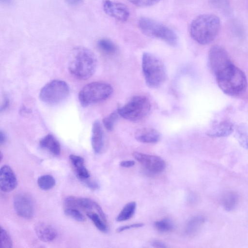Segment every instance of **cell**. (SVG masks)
I'll use <instances>...</instances> for the list:
<instances>
[{
  "instance_id": "ba28073f",
  "label": "cell",
  "mask_w": 248,
  "mask_h": 248,
  "mask_svg": "<svg viewBox=\"0 0 248 248\" xmlns=\"http://www.w3.org/2000/svg\"><path fill=\"white\" fill-rule=\"evenodd\" d=\"M69 93V88L67 83L56 79L47 83L42 88L39 97L43 102L56 104L65 99Z\"/></svg>"
},
{
  "instance_id": "277c9868",
  "label": "cell",
  "mask_w": 248,
  "mask_h": 248,
  "mask_svg": "<svg viewBox=\"0 0 248 248\" xmlns=\"http://www.w3.org/2000/svg\"><path fill=\"white\" fill-rule=\"evenodd\" d=\"M142 69L145 82L151 88L155 89L161 86L167 79V71L164 63L151 53H143Z\"/></svg>"
},
{
  "instance_id": "e575fe53",
  "label": "cell",
  "mask_w": 248,
  "mask_h": 248,
  "mask_svg": "<svg viewBox=\"0 0 248 248\" xmlns=\"http://www.w3.org/2000/svg\"><path fill=\"white\" fill-rule=\"evenodd\" d=\"M151 244L154 248H165L167 247L164 242L158 240H153Z\"/></svg>"
},
{
  "instance_id": "2e32d148",
  "label": "cell",
  "mask_w": 248,
  "mask_h": 248,
  "mask_svg": "<svg viewBox=\"0 0 248 248\" xmlns=\"http://www.w3.org/2000/svg\"><path fill=\"white\" fill-rule=\"evenodd\" d=\"M37 237L42 241L48 242L53 241L57 235L56 230L51 225L45 222H38L34 227Z\"/></svg>"
},
{
  "instance_id": "7a4b0ae2",
  "label": "cell",
  "mask_w": 248,
  "mask_h": 248,
  "mask_svg": "<svg viewBox=\"0 0 248 248\" xmlns=\"http://www.w3.org/2000/svg\"><path fill=\"white\" fill-rule=\"evenodd\" d=\"M97 66L94 54L84 47L75 48L68 62V70L76 78L86 80L94 74Z\"/></svg>"
},
{
  "instance_id": "ab89813d",
  "label": "cell",
  "mask_w": 248,
  "mask_h": 248,
  "mask_svg": "<svg viewBox=\"0 0 248 248\" xmlns=\"http://www.w3.org/2000/svg\"><path fill=\"white\" fill-rule=\"evenodd\" d=\"M1 2L6 5H10L13 3V0H0Z\"/></svg>"
},
{
  "instance_id": "83f0119b",
  "label": "cell",
  "mask_w": 248,
  "mask_h": 248,
  "mask_svg": "<svg viewBox=\"0 0 248 248\" xmlns=\"http://www.w3.org/2000/svg\"><path fill=\"white\" fill-rule=\"evenodd\" d=\"M119 116L120 115L117 109L103 119V123L106 129L111 131L113 129Z\"/></svg>"
},
{
  "instance_id": "6da1fadb",
  "label": "cell",
  "mask_w": 248,
  "mask_h": 248,
  "mask_svg": "<svg viewBox=\"0 0 248 248\" xmlns=\"http://www.w3.org/2000/svg\"><path fill=\"white\" fill-rule=\"evenodd\" d=\"M220 29V21L218 16L213 14H203L192 21L189 31L196 42L204 45L214 41Z\"/></svg>"
},
{
  "instance_id": "7c38bea8",
  "label": "cell",
  "mask_w": 248,
  "mask_h": 248,
  "mask_svg": "<svg viewBox=\"0 0 248 248\" xmlns=\"http://www.w3.org/2000/svg\"><path fill=\"white\" fill-rule=\"evenodd\" d=\"M103 9L107 15L121 22L127 20L130 16L128 7L123 3L104 0Z\"/></svg>"
},
{
  "instance_id": "5bb4252c",
  "label": "cell",
  "mask_w": 248,
  "mask_h": 248,
  "mask_svg": "<svg viewBox=\"0 0 248 248\" xmlns=\"http://www.w3.org/2000/svg\"><path fill=\"white\" fill-rule=\"evenodd\" d=\"M233 124L228 120H222L215 124L207 132L211 137H225L231 134L234 130Z\"/></svg>"
},
{
  "instance_id": "d6a6232c",
  "label": "cell",
  "mask_w": 248,
  "mask_h": 248,
  "mask_svg": "<svg viewBox=\"0 0 248 248\" xmlns=\"http://www.w3.org/2000/svg\"><path fill=\"white\" fill-rule=\"evenodd\" d=\"M144 225L143 223H137L134 224H132L128 225L123 226L120 227L117 229V232H122L124 231L125 230H127L133 228H137L142 227Z\"/></svg>"
},
{
  "instance_id": "f1b7e54d",
  "label": "cell",
  "mask_w": 248,
  "mask_h": 248,
  "mask_svg": "<svg viewBox=\"0 0 248 248\" xmlns=\"http://www.w3.org/2000/svg\"><path fill=\"white\" fill-rule=\"evenodd\" d=\"M13 246V241L7 232L2 227H0V247L10 248Z\"/></svg>"
},
{
  "instance_id": "3957f363",
  "label": "cell",
  "mask_w": 248,
  "mask_h": 248,
  "mask_svg": "<svg viewBox=\"0 0 248 248\" xmlns=\"http://www.w3.org/2000/svg\"><path fill=\"white\" fill-rule=\"evenodd\" d=\"M215 77L220 89L230 96L241 94L247 87L245 73L233 63L219 72Z\"/></svg>"
},
{
  "instance_id": "4316f807",
  "label": "cell",
  "mask_w": 248,
  "mask_h": 248,
  "mask_svg": "<svg viewBox=\"0 0 248 248\" xmlns=\"http://www.w3.org/2000/svg\"><path fill=\"white\" fill-rule=\"evenodd\" d=\"M155 229L161 232H168L171 231L174 228L172 221L169 218H164L156 221L154 223Z\"/></svg>"
},
{
  "instance_id": "1f68e13d",
  "label": "cell",
  "mask_w": 248,
  "mask_h": 248,
  "mask_svg": "<svg viewBox=\"0 0 248 248\" xmlns=\"http://www.w3.org/2000/svg\"><path fill=\"white\" fill-rule=\"evenodd\" d=\"M211 4L214 7L224 10L228 8L229 0H210Z\"/></svg>"
},
{
  "instance_id": "d4e9b609",
  "label": "cell",
  "mask_w": 248,
  "mask_h": 248,
  "mask_svg": "<svg viewBox=\"0 0 248 248\" xmlns=\"http://www.w3.org/2000/svg\"><path fill=\"white\" fill-rule=\"evenodd\" d=\"M37 185L42 189L47 190L53 188L55 184V178L50 175H43L40 176L37 179Z\"/></svg>"
},
{
  "instance_id": "8992f818",
  "label": "cell",
  "mask_w": 248,
  "mask_h": 248,
  "mask_svg": "<svg viewBox=\"0 0 248 248\" xmlns=\"http://www.w3.org/2000/svg\"><path fill=\"white\" fill-rule=\"evenodd\" d=\"M113 88L109 84L96 81L84 86L78 93V100L83 107L103 101L112 94Z\"/></svg>"
},
{
  "instance_id": "9c48e42d",
  "label": "cell",
  "mask_w": 248,
  "mask_h": 248,
  "mask_svg": "<svg viewBox=\"0 0 248 248\" xmlns=\"http://www.w3.org/2000/svg\"><path fill=\"white\" fill-rule=\"evenodd\" d=\"M208 62L209 68L215 76L233 63L227 51L223 47L217 45L210 48Z\"/></svg>"
},
{
  "instance_id": "30bf717a",
  "label": "cell",
  "mask_w": 248,
  "mask_h": 248,
  "mask_svg": "<svg viewBox=\"0 0 248 248\" xmlns=\"http://www.w3.org/2000/svg\"><path fill=\"white\" fill-rule=\"evenodd\" d=\"M133 157L148 171L153 173L160 172L165 168L164 160L157 155H149L135 152Z\"/></svg>"
},
{
  "instance_id": "9a60e30c",
  "label": "cell",
  "mask_w": 248,
  "mask_h": 248,
  "mask_svg": "<svg viewBox=\"0 0 248 248\" xmlns=\"http://www.w3.org/2000/svg\"><path fill=\"white\" fill-rule=\"evenodd\" d=\"M91 143L96 154H100L102 151L104 146V136L102 125L99 121H95L93 124Z\"/></svg>"
},
{
  "instance_id": "e0dca14e",
  "label": "cell",
  "mask_w": 248,
  "mask_h": 248,
  "mask_svg": "<svg viewBox=\"0 0 248 248\" xmlns=\"http://www.w3.org/2000/svg\"><path fill=\"white\" fill-rule=\"evenodd\" d=\"M135 139L139 141L153 143L157 142L160 138V133L150 127H143L137 129L135 133Z\"/></svg>"
},
{
  "instance_id": "7402d4cb",
  "label": "cell",
  "mask_w": 248,
  "mask_h": 248,
  "mask_svg": "<svg viewBox=\"0 0 248 248\" xmlns=\"http://www.w3.org/2000/svg\"><path fill=\"white\" fill-rule=\"evenodd\" d=\"M236 136L241 146L248 149V121L240 124L237 127Z\"/></svg>"
},
{
  "instance_id": "f35d334b",
  "label": "cell",
  "mask_w": 248,
  "mask_h": 248,
  "mask_svg": "<svg viewBox=\"0 0 248 248\" xmlns=\"http://www.w3.org/2000/svg\"><path fill=\"white\" fill-rule=\"evenodd\" d=\"M6 140V136L2 131L0 132V143L2 145L5 143Z\"/></svg>"
},
{
  "instance_id": "74e56055",
  "label": "cell",
  "mask_w": 248,
  "mask_h": 248,
  "mask_svg": "<svg viewBox=\"0 0 248 248\" xmlns=\"http://www.w3.org/2000/svg\"><path fill=\"white\" fill-rule=\"evenodd\" d=\"M68 4L75 6L80 4L82 0H64Z\"/></svg>"
},
{
  "instance_id": "f546056e",
  "label": "cell",
  "mask_w": 248,
  "mask_h": 248,
  "mask_svg": "<svg viewBox=\"0 0 248 248\" xmlns=\"http://www.w3.org/2000/svg\"><path fill=\"white\" fill-rule=\"evenodd\" d=\"M64 213L67 216L78 221L82 222L85 220L84 216L78 209L65 208Z\"/></svg>"
},
{
  "instance_id": "cb8c5ba5",
  "label": "cell",
  "mask_w": 248,
  "mask_h": 248,
  "mask_svg": "<svg viewBox=\"0 0 248 248\" xmlns=\"http://www.w3.org/2000/svg\"><path fill=\"white\" fill-rule=\"evenodd\" d=\"M97 46L100 50L107 54H113L117 50L116 45L112 41L107 38L99 40Z\"/></svg>"
},
{
  "instance_id": "484cf974",
  "label": "cell",
  "mask_w": 248,
  "mask_h": 248,
  "mask_svg": "<svg viewBox=\"0 0 248 248\" xmlns=\"http://www.w3.org/2000/svg\"><path fill=\"white\" fill-rule=\"evenodd\" d=\"M87 217L91 219L95 227L101 232H106L108 231L106 222L100 216L96 213L89 212L87 213Z\"/></svg>"
},
{
  "instance_id": "4fadbf2b",
  "label": "cell",
  "mask_w": 248,
  "mask_h": 248,
  "mask_svg": "<svg viewBox=\"0 0 248 248\" xmlns=\"http://www.w3.org/2000/svg\"><path fill=\"white\" fill-rule=\"evenodd\" d=\"M0 189L4 192L13 191L17 186L16 177L12 169L8 165H3L0 168Z\"/></svg>"
},
{
  "instance_id": "ac0fdd59",
  "label": "cell",
  "mask_w": 248,
  "mask_h": 248,
  "mask_svg": "<svg viewBox=\"0 0 248 248\" xmlns=\"http://www.w3.org/2000/svg\"><path fill=\"white\" fill-rule=\"evenodd\" d=\"M39 146L54 155L58 156L61 154V145L52 135L48 134L43 137L39 142Z\"/></svg>"
},
{
  "instance_id": "44dd1931",
  "label": "cell",
  "mask_w": 248,
  "mask_h": 248,
  "mask_svg": "<svg viewBox=\"0 0 248 248\" xmlns=\"http://www.w3.org/2000/svg\"><path fill=\"white\" fill-rule=\"evenodd\" d=\"M238 200V195L236 192L229 191L223 196L221 204L224 209L227 211H231L235 208Z\"/></svg>"
},
{
  "instance_id": "52a82bcc",
  "label": "cell",
  "mask_w": 248,
  "mask_h": 248,
  "mask_svg": "<svg viewBox=\"0 0 248 248\" xmlns=\"http://www.w3.org/2000/svg\"><path fill=\"white\" fill-rule=\"evenodd\" d=\"M151 104L144 96L133 97L127 103L117 109L121 117L132 122H137L145 117L151 110Z\"/></svg>"
},
{
  "instance_id": "603a6c76",
  "label": "cell",
  "mask_w": 248,
  "mask_h": 248,
  "mask_svg": "<svg viewBox=\"0 0 248 248\" xmlns=\"http://www.w3.org/2000/svg\"><path fill=\"white\" fill-rule=\"evenodd\" d=\"M136 208V203L135 202L127 203L116 217V220L122 222L129 219L134 215Z\"/></svg>"
},
{
  "instance_id": "8fae6325",
  "label": "cell",
  "mask_w": 248,
  "mask_h": 248,
  "mask_svg": "<svg viewBox=\"0 0 248 248\" xmlns=\"http://www.w3.org/2000/svg\"><path fill=\"white\" fill-rule=\"evenodd\" d=\"M14 207L18 216L25 219L31 218L34 215V207L32 200L24 193H19L14 199Z\"/></svg>"
},
{
  "instance_id": "5b68a950",
  "label": "cell",
  "mask_w": 248,
  "mask_h": 248,
  "mask_svg": "<svg viewBox=\"0 0 248 248\" xmlns=\"http://www.w3.org/2000/svg\"><path fill=\"white\" fill-rule=\"evenodd\" d=\"M138 26L142 33L152 38L161 39L171 46H175L178 38L176 33L166 25L150 18L141 16Z\"/></svg>"
},
{
  "instance_id": "4dcf8cb0",
  "label": "cell",
  "mask_w": 248,
  "mask_h": 248,
  "mask_svg": "<svg viewBox=\"0 0 248 248\" xmlns=\"http://www.w3.org/2000/svg\"><path fill=\"white\" fill-rule=\"evenodd\" d=\"M133 4L140 7H147L153 6L160 0H127Z\"/></svg>"
},
{
  "instance_id": "836d02e7",
  "label": "cell",
  "mask_w": 248,
  "mask_h": 248,
  "mask_svg": "<svg viewBox=\"0 0 248 248\" xmlns=\"http://www.w3.org/2000/svg\"><path fill=\"white\" fill-rule=\"evenodd\" d=\"M82 181L92 189L95 190L99 188L98 184L94 181L89 180L88 179L83 180Z\"/></svg>"
},
{
  "instance_id": "ffe728a7",
  "label": "cell",
  "mask_w": 248,
  "mask_h": 248,
  "mask_svg": "<svg viewBox=\"0 0 248 248\" xmlns=\"http://www.w3.org/2000/svg\"><path fill=\"white\" fill-rule=\"evenodd\" d=\"M205 221L204 216L198 215L192 217L187 223L185 233L187 235L193 236L200 229Z\"/></svg>"
},
{
  "instance_id": "d590c367",
  "label": "cell",
  "mask_w": 248,
  "mask_h": 248,
  "mask_svg": "<svg viewBox=\"0 0 248 248\" xmlns=\"http://www.w3.org/2000/svg\"><path fill=\"white\" fill-rule=\"evenodd\" d=\"M135 164L133 160H123L120 163V165L124 168H129L133 166Z\"/></svg>"
},
{
  "instance_id": "d6986e66",
  "label": "cell",
  "mask_w": 248,
  "mask_h": 248,
  "mask_svg": "<svg viewBox=\"0 0 248 248\" xmlns=\"http://www.w3.org/2000/svg\"><path fill=\"white\" fill-rule=\"evenodd\" d=\"M69 159L79 179L83 181L90 178V173L84 165V160L82 157L75 155H70Z\"/></svg>"
},
{
  "instance_id": "8d00e7d4",
  "label": "cell",
  "mask_w": 248,
  "mask_h": 248,
  "mask_svg": "<svg viewBox=\"0 0 248 248\" xmlns=\"http://www.w3.org/2000/svg\"><path fill=\"white\" fill-rule=\"evenodd\" d=\"M9 100L7 97L5 96L3 99V101L2 103L1 106V111H3L5 110L9 106Z\"/></svg>"
}]
</instances>
